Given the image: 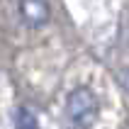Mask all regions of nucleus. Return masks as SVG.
<instances>
[{
	"label": "nucleus",
	"instance_id": "nucleus-1",
	"mask_svg": "<svg viewBox=\"0 0 129 129\" xmlns=\"http://www.w3.org/2000/svg\"><path fill=\"white\" fill-rule=\"evenodd\" d=\"M98 115H100V102H98V95L90 88L80 85L68 93V98H66V117L76 129L93 127Z\"/></svg>",
	"mask_w": 129,
	"mask_h": 129
},
{
	"label": "nucleus",
	"instance_id": "nucleus-2",
	"mask_svg": "<svg viewBox=\"0 0 129 129\" xmlns=\"http://www.w3.org/2000/svg\"><path fill=\"white\" fill-rule=\"evenodd\" d=\"M17 12L27 27H44L51 20L49 0H17Z\"/></svg>",
	"mask_w": 129,
	"mask_h": 129
},
{
	"label": "nucleus",
	"instance_id": "nucleus-3",
	"mask_svg": "<svg viewBox=\"0 0 129 129\" xmlns=\"http://www.w3.org/2000/svg\"><path fill=\"white\" fill-rule=\"evenodd\" d=\"M12 122H15V129H39V119L27 107H15Z\"/></svg>",
	"mask_w": 129,
	"mask_h": 129
},
{
	"label": "nucleus",
	"instance_id": "nucleus-4",
	"mask_svg": "<svg viewBox=\"0 0 129 129\" xmlns=\"http://www.w3.org/2000/svg\"><path fill=\"white\" fill-rule=\"evenodd\" d=\"M119 85L127 90V95H129V68H124L122 73H119Z\"/></svg>",
	"mask_w": 129,
	"mask_h": 129
}]
</instances>
